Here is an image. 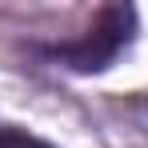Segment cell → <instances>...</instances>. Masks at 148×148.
I'll use <instances>...</instances> for the list:
<instances>
[{"label": "cell", "mask_w": 148, "mask_h": 148, "mask_svg": "<svg viewBox=\"0 0 148 148\" xmlns=\"http://www.w3.org/2000/svg\"><path fill=\"white\" fill-rule=\"evenodd\" d=\"M136 32H140V16L132 4H104L80 36L32 44V52L52 68H64L76 76H96V72H108L120 60V52L132 48Z\"/></svg>", "instance_id": "6da1fadb"}, {"label": "cell", "mask_w": 148, "mask_h": 148, "mask_svg": "<svg viewBox=\"0 0 148 148\" xmlns=\"http://www.w3.org/2000/svg\"><path fill=\"white\" fill-rule=\"evenodd\" d=\"M0 148H56V144L44 140V136H36V132H28V128H20V124L0 120Z\"/></svg>", "instance_id": "7a4b0ae2"}]
</instances>
